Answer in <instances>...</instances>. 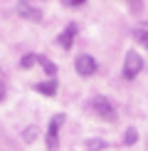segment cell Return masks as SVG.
<instances>
[{
    "label": "cell",
    "instance_id": "cell-1",
    "mask_svg": "<svg viewBox=\"0 0 148 151\" xmlns=\"http://www.w3.org/2000/svg\"><path fill=\"white\" fill-rule=\"evenodd\" d=\"M143 70V57H141L136 50L126 52V62H123V77L126 79H136V74Z\"/></svg>",
    "mask_w": 148,
    "mask_h": 151
},
{
    "label": "cell",
    "instance_id": "cell-2",
    "mask_svg": "<svg viewBox=\"0 0 148 151\" xmlns=\"http://www.w3.org/2000/svg\"><path fill=\"white\" fill-rule=\"evenodd\" d=\"M91 109H94L104 122H116V109H114V104H111L106 97H101V94L91 99Z\"/></svg>",
    "mask_w": 148,
    "mask_h": 151
},
{
    "label": "cell",
    "instance_id": "cell-3",
    "mask_svg": "<svg viewBox=\"0 0 148 151\" xmlns=\"http://www.w3.org/2000/svg\"><path fill=\"white\" fill-rule=\"evenodd\" d=\"M64 119L67 114H57V116H52V122H49V129H47V151H57V144H59V129H62V124H64Z\"/></svg>",
    "mask_w": 148,
    "mask_h": 151
},
{
    "label": "cell",
    "instance_id": "cell-4",
    "mask_svg": "<svg viewBox=\"0 0 148 151\" xmlns=\"http://www.w3.org/2000/svg\"><path fill=\"white\" fill-rule=\"evenodd\" d=\"M74 67H77V72L82 74V77H89V74L96 72V60L91 57V55H79V57L74 60Z\"/></svg>",
    "mask_w": 148,
    "mask_h": 151
},
{
    "label": "cell",
    "instance_id": "cell-5",
    "mask_svg": "<svg viewBox=\"0 0 148 151\" xmlns=\"http://www.w3.org/2000/svg\"><path fill=\"white\" fill-rule=\"evenodd\" d=\"M74 37H77V22H69V25H67V27L57 35L59 47H62V50H69V47H72V42H74Z\"/></svg>",
    "mask_w": 148,
    "mask_h": 151
},
{
    "label": "cell",
    "instance_id": "cell-6",
    "mask_svg": "<svg viewBox=\"0 0 148 151\" xmlns=\"http://www.w3.org/2000/svg\"><path fill=\"white\" fill-rule=\"evenodd\" d=\"M17 15L27 17V20H32V22H40L42 20V10L40 8H32V5H27V3H17Z\"/></svg>",
    "mask_w": 148,
    "mask_h": 151
},
{
    "label": "cell",
    "instance_id": "cell-7",
    "mask_svg": "<svg viewBox=\"0 0 148 151\" xmlns=\"http://www.w3.org/2000/svg\"><path fill=\"white\" fill-rule=\"evenodd\" d=\"M35 89L40 94H47V97H52L54 92H57V79H47V82H40V84H35Z\"/></svg>",
    "mask_w": 148,
    "mask_h": 151
},
{
    "label": "cell",
    "instance_id": "cell-8",
    "mask_svg": "<svg viewBox=\"0 0 148 151\" xmlns=\"http://www.w3.org/2000/svg\"><path fill=\"white\" fill-rule=\"evenodd\" d=\"M37 62L42 65V70H45L49 77H54V74H57V65H54V62H49L47 57H37Z\"/></svg>",
    "mask_w": 148,
    "mask_h": 151
},
{
    "label": "cell",
    "instance_id": "cell-9",
    "mask_svg": "<svg viewBox=\"0 0 148 151\" xmlns=\"http://www.w3.org/2000/svg\"><path fill=\"white\" fill-rule=\"evenodd\" d=\"M136 141H138V131H136L133 127L126 129V134H123V144H126V146H133Z\"/></svg>",
    "mask_w": 148,
    "mask_h": 151
},
{
    "label": "cell",
    "instance_id": "cell-10",
    "mask_svg": "<svg viewBox=\"0 0 148 151\" xmlns=\"http://www.w3.org/2000/svg\"><path fill=\"white\" fill-rule=\"evenodd\" d=\"M86 149H89V151H101V149H106V141H101V139H89V141H86Z\"/></svg>",
    "mask_w": 148,
    "mask_h": 151
},
{
    "label": "cell",
    "instance_id": "cell-11",
    "mask_svg": "<svg viewBox=\"0 0 148 151\" xmlns=\"http://www.w3.org/2000/svg\"><path fill=\"white\" fill-rule=\"evenodd\" d=\"M136 40L143 42V45L148 47V30H136Z\"/></svg>",
    "mask_w": 148,
    "mask_h": 151
},
{
    "label": "cell",
    "instance_id": "cell-12",
    "mask_svg": "<svg viewBox=\"0 0 148 151\" xmlns=\"http://www.w3.org/2000/svg\"><path fill=\"white\" fill-rule=\"evenodd\" d=\"M35 60H37V57H35V55H25V57H22V62H20V65L25 67V70H27V67H32V65H35Z\"/></svg>",
    "mask_w": 148,
    "mask_h": 151
},
{
    "label": "cell",
    "instance_id": "cell-13",
    "mask_svg": "<svg viewBox=\"0 0 148 151\" xmlns=\"http://www.w3.org/2000/svg\"><path fill=\"white\" fill-rule=\"evenodd\" d=\"M5 99V72L0 70V102Z\"/></svg>",
    "mask_w": 148,
    "mask_h": 151
},
{
    "label": "cell",
    "instance_id": "cell-14",
    "mask_svg": "<svg viewBox=\"0 0 148 151\" xmlns=\"http://www.w3.org/2000/svg\"><path fill=\"white\" fill-rule=\"evenodd\" d=\"M64 5H69V8H77V5H84V0H64Z\"/></svg>",
    "mask_w": 148,
    "mask_h": 151
}]
</instances>
